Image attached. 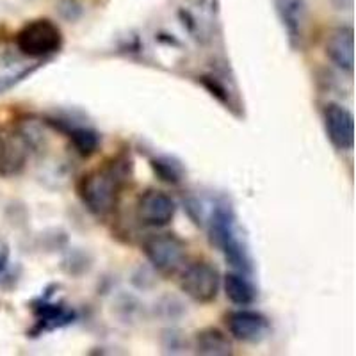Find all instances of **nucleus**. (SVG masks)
Returning <instances> with one entry per match:
<instances>
[{"label":"nucleus","instance_id":"f257e3e1","mask_svg":"<svg viewBox=\"0 0 356 356\" xmlns=\"http://www.w3.org/2000/svg\"><path fill=\"white\" fill-rule=\"evenodd\" d=\"M130 161L113 159L106 166L89 171L79 180L77 196L89 214L107 218L116 211L122 193L130 180Z\"/></svg>","mask_w":356,"mask_h":356},{"label":"nucleus","instance_id":"f03ea898","mask_svg":"<svg viewBox=\"0 0 356 356\" xmlns=\"http://www.w3.org/2000/svg\"><path fill=\"white\" fill-rule=\"evenodd\" d=\"M209 237L212 246L218 248L225 260L235 271L251 275L253 273V259L248 250L246 239L241 230L237 216L228 205L214 207L209 221Z\"/></svg>","mask_w":356,"mask_h":356},{"label":"nucleus","instance_id":"7ed1b4c3","mask_svg":"<svg viewBox=\"0 0 356 356\" xmlns=\"http://www.w3.org/2000/svg\"><path fill=\"white\" fill-rule=\"evenodd\" d=\"M17 47L24 56L47 59L61 50L63 33L49 18L27 22L17 34Z\"/></svg>","mask_w":356,"mask_h":356},{"label":"nucleus","instance_id":"20e7f679","mask_svg":"<svg viewBox=\"0 0 356 356\" xmlns=\"http://www.w3.org/2000/svg\"><path fill=\"white\" fill-rule=\"evenodd\" d=\"M143 253L159 275L173 276L186 266L187 246L177 235L157 234L145 241Z\"/></svg>","mask_w":356,"mask_h":356},{"label":"nucleus","instance_id":"39448f33","mask_svg":"<svg viewBox=\"0 0 356 356\" xmlns=\"http://www.w3.org/2000/svg\"><path fill=\"white\" fill-rule=\"evenodd\" d=\"M221 275L211 262H195L180 271V289L195 303L207 305L218 298Z\"/></svg>","mask_w":356,"mask_h":356},{"label":"nucleus","instance_id":"423d86ee","mask_svg":"<svg viewBox=\"0 0 356 356\" xmlns=\"http://www.w3.org/2000/svg\"><path fill=\"white\" fill-rule=\"evenodd\" d=\"M225 324H227L228 333L235 340L246 342V344H259L264 339H267L271 332V323L264 314L244 307L228 312L225 316Z\"/></svg>","mask_w":356,"mask_h":356},{"label":"nucleus","instance_id":"0eeeda50","mask_svg":"<svg viewBox=\"0 0 356 356\" xmlns=\"http://www.w3.org/2000/svg\"><path fill=\"white\" fill-rule=\"evenodd\" d=\"M175 214H177V203L164 191L148 189L139 196L136 203V218L145 227H168L173 221Z\"/></svg>","mask_w":356,"mask_h":356},{"label":"nucleus","instance_id":"6e6552de","mask_svg":"<svg viewBox=\"0 0 356 356\" xmlns=\"http://www.w3.org/2000/svg\"><path fill=\"white\" fill-rule=\"evenodd\" d=\"M326 136L340 152L353 150L355 145V118L349 109L340 104H328L323 111Z\"/></svg>","mask_w":356,"mask_h":356},{"label":"nucleus","instance_id":"1a4fd4ad","mask_svg":"<svg viewBox=\"0 0 356 356\" xmlns=\"http://www.w3.org/2000/svg\"><path fill=\"white\" fill-rule=\"evenodd\" d=\"M275 6L291 47L301 49L308 24L307 2L305 0H275Z\"/></svg>","mask_w":356,"mask_h":356},{"label":"nucleus","instance_id":"9d476101","mask_svg":"<svg viewBox=\"0 0 356 356\" xmlns=\"http://www.w3.org/2000/svg\"><path fill=\"white\" fill-rule=\"evenodd\" d=\"M324 52L340 72L353 75V70H355V33H353V29H333L326 38Z\"/></svg>","mask_w":356,"mask_h":356},{"label":"nucleus","instance_id":"9b49d317","mask_svg":"<svg viewBox=\"0 0 356 356\" xmlns=\"http://www.w3.org/2000/svg\"><path fill=\"white\" fill-rule=\"evenodd\" d=\"M47 125L65 134L66 138L72 141L75 152L82 157H91L93 154H97L98 146H100V136H98L97 130L84 125H77V123L70 122V120H61V118H49Z\"/></svg>","mask_w":356,"mask_h":356},{"label":"nucleus","instance_id":"f8f14e48","mask_svg":"<svg viewBox=\"0 0 356 356\" xmlns=\"http://www.w3.org/2000/svg\"><path fill=\"white\" fill-rule=\"evenodd\" d=\"M29 146L20 136H0V177L9 178L20 173L27 164Z\"/></svg>","mask_w":356,"mask_h":356},{"label":"nucleus","instance_id":"ddd939ff","mask_svg":"<svg viewBox=\"0 0 356 356\" xmlns=\"http://www.w3.org/2000/svg\"><path fill=\"white\" fill-rule=\"evenodd\" d=\"M222 289L227 294L228 301L234 303L235 307H250L257 301V289L255 285L251 284V280L248 275L239 271L228 273L222 278Z\"/></svg>","mask_w":356,"mask_h":356},{"label":"nucleus","instance_id":"4468645a","mask_svg":"<svg viewBox=\"0 0 356 356\" xmlns=\"http://www.w3.org/2000/svg\"><path fill=\"white\" fill-rule=\"evenodd\" d=\"M195 349L198 355L205 356H228L234 353L228 335L218 328H205L196 333Z\"/></svg>","mask_w":356,"mask_h":356},{"label":"nucleus","instance_id":"2eb2a0df","mask_svg":"<svg viewBox=\"0 0 356 356\" xmlns=\"http://www.w3.org/2000/svg\"><path fill=\"white\" fill-rule=\"evenodd\" d=\"M34 314L38 317V326L41 330H54V328H61V326H66V324L73 323L77 314L72 310V308H66L63 305H50L43 303L40 307L34 308Z\"/></svg>","mask_w":356,"mask_h":356},{"label":"nucleus","instance_id":"dca6fc26","mask_svg":"<svg viewBox=\"0 0 356 356\" xmlns=\"http://www.w3.org/2000/svg\"><path fill=\"white\" fill-rule=\"evenodd\" d=\"M150 166L161 182H166L170 186H177L182 182L184 170L180 162H177L175 159L168 157V155H159V157L152 159Z\"/></svg>","mask_w":356,"mask_h":356},{"label":"nucleus","instance_id":"f3484780","mask_svg":"<svg viewBox=\"0 0 356 356\" xmlns=\"http://www.w3.org/2000/svg\"><path fill=\"white\" fill-rule=\"evenodd\" d=\"M200 82L203 84V88L207 89V91H211L212 97L218 98L221 104H227V106H230V97H228V91L227 88L221 84V82L218 81V79L214 77H202L200 79Z\"/></svg>","mask_w":356,"mask_h":356},{"label":"nucleus","instance_id":"a211bd4d","mask_svg":"<svg viewBox=\"0 0 356 356\" xmlns=\"http://www.w3.org/2000/svg\"><path fill=\"white\" fill-rule=\"evenodd\" d=\"M36 70L38 66H31V68L24 70V72L17 73V75H11V77H0V93H4V91H8V89H11L13 86L20 84L24 79L31 77Z\"/></svg>","mask_w":356,"mask_h":356}]
</instances>
